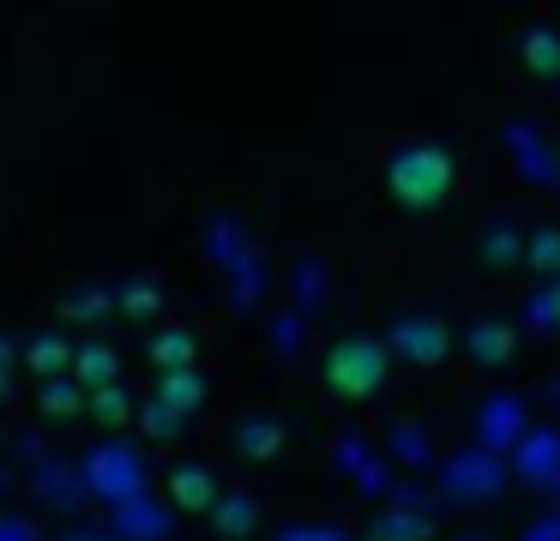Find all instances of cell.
I'll return each instance as SVG.
<instances>
[{
	"label": "cell",
	"instance_id": "obj_11",
	"mask_svg": "<svg viewBox=\"0 0 560 541\" xmlns=\"http://www.w3.org/2000/svg\"><path fill=\"white\" fill-rule=\"evenodd\" d=\"M25 361H31V373H49V379H55V373H73V349H67L61 337H43Z\"/></svg>",
	"mask_w": 560,
	"mask_h": 541
},
{
	"label": "cell",
	"instance_id": "obj_2",
	"mask_svg": "<svg viewBox=\"0 0 560 541\" xmlns=\"http://www.w3.org/2000/svg\"><path fill=\"white\" fill-rule=\"evenodd\" d=\"M319 379H326V391L343 397V403H368V397H380L392 379V349L374 343V337H338V343L326 349V361H319Z\"/></svg>",
	"mask_w": 560,
	"mask_h": 541
},
{
	"label": "cell",
	"instance_id": "obj_13",
	"mask_svg": "<svg viewBox=\"0 0 560 541\" xmlns=\"http://www.w3.org/2000/svg\"><path fill=\"white\" fill-rule=\"evenodd\" d=\"M530 259H536V271H542L548 283H555V271H560V235H555V228H542V235H536Z\"/></svg>",
	"mask_w": 560,
	"mask_h": 541
},
{
	"label": "cell",
	"instance_id": "obj_10",
	"mask_svg": "<svg viewBox=\"0 0 560 541\" xmlns=\"http://www.w3.org/2000/svg\"><path fill=\"white\" fill-rule=\"evenodd\" d=\"M151 361H158L163 373H187V367H194V337H187V331H163L158 343H151Z\"/></svg>",
	"mask_w": 560,
	"mask_h": 541
},
{
	"label": "cell",
	"instance_id": "obj_12",
	"mask_svg": "<svg viewBox=\"0 0 560 541\" xmlns=\"http://www.w3.org/2000/svg\"><path fill=\"white\" fill-rule=\"evenodd\" d=\"M530 319L542 325V331H560V277H555V283H542V289H536Z\"/></svg>",
	"mask_w": 560,
	"mask_h": 541
},
{
	"label": "cell",
	"instance_id": "obj_4",
	"mask_svg": "<svg viewBox=\"0 0 560 541\" xmlns=\"http://www.w3.org/2000/svg\"><path fill=\"white\" fill-rule=\"evenodd\" d=\"M170 499L182 511H218V475L206 463H182L170 469Z\"/></svg>",
	"mask_w": 560,
	"mask_h": 541
},
{
	"label": "cell",
	"instance_id": "obj_9",
	"mask_svg": "<svg viewBox=\"0 0 560 541\" xmlns=\"http://www.w3.org/2000/svg\"><path fill=\"white\" fill-rule=\"evenodd\" d=\"M218 536H230V541H242V536H254V524H259V505L247 499V493H235V499H218Z\"/></svg>",
	"mask_w": 560,
	"mask_h": 541
},
{
	"label": "cell",
	"instance_id": "obj_16",
	"mask_svg": "<svg viewBox=\"0 0 560 541\" xmlns=\"http://www.w3.org/2000/svg\"><path fill=\"white\" fill-rule=\"evenodd\" d=\"M43 403H49V409H55V415H61V409H73V391H67V385H55V391H49V397H43Z\"/></svg>",
	"mask_w": 560,
	"mask_h": 541
},
{
	"label": "cell",
	"instance_id": "obj_14",
	"mask_svg": "<svg viewBox=\"0 0 560 541\" xmlns=\"http://www.w3.org/2000/svg\"><path fill=\"white\" fill-rule=\"evenodd\" d=\"M145 433H151V439H170V433H182V421H175L163 403H151L145 409Z\"/></svg>",
	"mask_w": 560,
	"mask_h": 541
},
{
	"label": "cell",
	"instance_id": "obj_3",
	"mask_svg": "<svg viewBox=\"0 0 560 541\" xmlns=\"http://www.w3.org/2000/svg\"><path fill=\"white\" fill-rule=\"evenodd\" d=\"M404 361H416V367H440V361L452 355V331L440 319H428V313H410V319L392 325V343Z\"/></svg>",
	"mask_w": 560,
	"mask_h": 541
},
{
	"label": "cell",
	"instance_id": "obj_15",
	"mask_svg": "<svg viewBox=\"0 0 560 541\" xmlns=\"http://www.w3.org/2000/svg\"><path fill=\"white\" fill-rule=\"evenodd\" d=\"M97 415H103V421H121V415H127V397L115 391V385H109V391H97Z\"/></svg>",
	"mask_w": 560,
	"mask_h": 541
},
{
	"label": "cell",
	"instance_id": "obj_5",
	"mask_svg": "<svg viewBox=\"0 0 560 541\" xmlns=\"http://www.w3.org/2000/svg\"><path fill=\"white\" fill-rule=\"evenodd\" d=\"M115 379H121V361H115L109 343L73 349V385H85V391H109Z\"/></svg>",
	"mask_w": 560,
	"mask_h": 541
},
{
	"label": "cell",
	"instance_id": "obj_7",
	"mask_svg": "<svg viewBox=\"0 0 560 541\" xmlns=\"http://www.w3.org/2000/svg\"><path fill=\"white\" fill-rule=\"evenodd\" d=\"M518 60H524V72H536V79H560V31H524V43H518Z\"/></svg>",
	"mask_w": 560,
	"mask_h": 541
},
{
	"label": "cell",
	"instance_id": "obj_1",
	"mask_svg": "<svg viewBox=\"0 0 560 541\" xmlns=\"http://www.w3.org/2000/svg\"><path fill=\"white\" fill-rule=\"evenodd\" d=\"M386 187L404 211H434L452 187H458V163L446 144H404L386 163Z\"/></svg>",
	"mask_w": 560,
	"mask_h": 541
},
{
	"label": "cell",
	"instance_id": "obj_6",
	"mask_svg": "<svg viewBox=\"0 0 560 541\" xmlns=\"http://www.w3.org/2000/svg\"><path fill=\"white\" fill-rule=\"evenodd\" d=\"M158 403L170 409L175 421H187L199 403H206V385H199V373H194V367H187V373H163V379H158Z\"/></svg>",
	"mask_w": 560,
	"mask_h": 541
},
{
	"label": "cell",
	"instance_id": "obj_8",
	"mask_svg": "<svg viewBox=\"0 0 560 541\" xmlns=\"http://www.w3.org/2000/svg\"><path fill=\"white\" fill-rule=\"evenodd\" d=\"M464 349H470L482 367H500V361L512 355V331H506L500 319H476L470 331H464Z\"/></svg>",
	"mask_w": 560,
	"mask_h": 541
}]
</instances>
